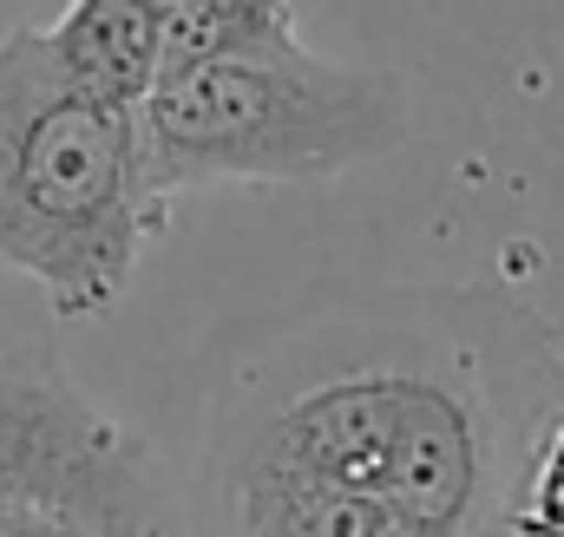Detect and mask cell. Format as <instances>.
<instances>
[{
	"instance_id": "cell-1",
	"label": "cell",
	"mask_w": 564,
	"mask_h": 537,
	"mask_svg": "<svg viewBox=\"0 0 564 537\" xmlns=\"http://www.w3.org/2000/svg\"><path fill=\"white\" fill-rule=\"evenodd\" d=\"M539 413L512 419L459 315H348L243 368L204 459L282 465L381 498L421 537H499Z\"/></svg>"
},
{
	"instance_id": "cell-6",
	"label": "cell",
	"mask_w": 564,
	"mask_h": 537,
	"mask_svg": "<svg viewBox=\"0 0 564 537\" xmlns=\"http://www.w3.org/2000/svg\"><path fill=\"white\" fill-rule=\"evenodd\" d=\"M46 46L79 92H93L119 112H144L151 86L164 79L158 0H73L46 26Z\"/></svg>"
},
{
	"instance_id": "cell-5",
	"label": "cell",
	"mask_w": 564,
	"mask_h": 537,
	"mask_svg": "<svg viewBox=\"0 0 564 537\" xmlns=\"http://www.w3.org/2000/svg\"><path fill=\"white\" fill-rule=\"evenodd\" d=\"M204 465H210L204 537H421L381 498L282 465H250V459H204Z\"/></svg>"
},
{
	"instance_id": "cell-3",
	"label": "cell",
	"mask_w": 564,
	"mask_h": 537,
	"mask_svg": "<svg viewBox=\"0 0 564 537\" xmlns=\"http://www.w3.org/2000/svg\"><path fill=\"white\" fill-rule=\"evenodd\" d=\"M139 138L164 204L217 184H322L408 138V86L375 66L322 59L295 33L164 73L139 112Z\"/></svg>"
},
{
	"instance_id": "cell-8",
	"label": "cell",
	"mask_w": 564,
	"mask_h": 537,
	"mask_svg": "<svg viewBox=\"0 0 564 537\" xmlns=\"http://www.w3.org/2000/svg\"><path fill=\"white\" fill-rule=\"evenodd\" d=\"M499 537H564V381L525 439L519 479L499 512Z\"/></svg>"
},
{
	"instance_id": "cell-7",
	"label": "cell",
	"mask_w": 564,
	"mask_h": 537,
	"mask_svg": "<svg viewBox=\"0 0 564 537\" xmlns=\"http://www.w3.org/2000/svg\"><path fill=\"white\" fill-rule=\"evenodd\" d=\"M158 40H164V73L237 59V53L295 40V7L289 0H158Z\"/></svg>"
},
{
	"instance_id": "cell-4",
	"label": "cell",
	"mask_w": 564,
	"mask_h": 537,
	"mask_svg": "<svg viewBox=\"0 0 564 537\" xmlns=\"http://www.w3.org/2000/svg\"><path fill=\"white\" fill-rule=\"evenodd\" d=\"M177 485L46 341L0 348V537H177Z\"/></svg>"
},
{
	"instance_id": "cell-2",
	"label": "cell",
	"mask_w": 564,
	"mask_h": 537,
	"mask_svg": "<svg viewBox=\"0 0 564 537\" xmlns=\"http://www.w3.org/2000/svg\"><path fill=\"white\" fill-rule=\"evenodd\" d=\"M164 217L139 112L79 92L46 26H13L0 40V268L26 275L59 321H93L119 308Z\"/></svg>"
}]
</instances>
